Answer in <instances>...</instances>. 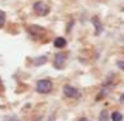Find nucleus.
Masks as SVG:
<instances>
[{
	"instance_id": "obj_16",
	"label": "nucleus",
	"mask_w": 124,
	"mask_h": 121,
	"mask_svg": "<svg viewBox=\"0 0 124 121\" xmlns=\"http://www.w3.org/2000/svg\"><path fill=\"white\" fill-rule=\"evenodd\" d=\"M48 121H54V118H49V120Z\"/></svg>"
},
{
	"instance_id": "obj_1",
	"label": "nucleus",
	"mask_w": 124,
	"mask_h": 121,
	"mask_svg": "<svg viewBox=\"0 0 124 121\" xmlns=\"http://www.w3.org/2000/svg\"><path fill=\"white\" fill-rule=\"evenodd\" d=\"M51 89H52V83L49 80L43 78V80H39L36 83V91L39 93H48V92H51Z\"/></svg>"
},
{
	"instance_id": "obj_7",
	"label": "nucleus",
	"mask_w": 124,
	"mask_h": 121,
	"mask_svg": "<svg viewBox=\"0 0 124 121\" xmlns=\"http://www.w3.org/2000/svg\"><path fill=\"white\" fill-rule=\"evenodd\" d=\"M111 118H112V121H123V116L119 112H113L112 116H111Z\"/></svg>"
},
{
	"instance_id": "obj_8",
	"label": "nucleus",
	"mask_w": 124,
	"mask_h": 121,
	"mask_svg": "<svg viewBox=\"0 0 124 121\" xmlns=\"http://www.w3.org/2000/svg\"><path fill=\"white\" fill-rule=\"evenodd\" d=\"M46 61H47V57L46 56H40L39 59L33 60V64H35V65H41V64H44Z\"/></svg>"
},
{
	"instance_id": "obj_2",
	"label": "nucleus",
	"mask_w": 124,
	"mask_h": 121,
	"mask_svg": "<svg viewBox=\"0 0 124 121\" xmlns=\"http://www.w3.org/2000/svg\"><path fill=\"white\" fill-rule=\"evenodd\" d=\"M33 11H35L39 16H44V15L48 14L49 8L46 3H43V1H36V3L33 4Z\"/></svg>"
},
{
	"instance_id": "obj_13",
	"label": "nucleus",
	"mask_w": 124,
	"mask_h": 121,
	"mask_svg": "<svg viewBox=\"0 0 124 121\" xmlns=\"http://www.w3.org/2000/svg\"><path fill=\"white\" fill-rule=\"evenodd\" d=\"M3 92V84H1V80H0V93Z\"/></svg>"
},
{
	"instance_id": "obj_9",
	"label": "nucleus",
	"mask_w": 124,
	"mask_h": 121,
	"mask_svg": "<svg viewBox=\"0 0 124 121\" xmlns=\"http://www.w3.org/2000/svg\"><path fill=\"white\" fill-rule=\"evenodd\" d=\"M4 24H6V12L0 9V28H3Z\"/></svg>"
},
{
	"instance_id": "obj_3",
	"label": "nucleus",
	"mask_w": 124,
	"mask_h": 121,
	"mask_svg": "<svg viewBox=\"0 0 124 121\" xmlns=\"http://www.w3.org/2000/svg\"><path fill=\"white\" fill-rule=\"evenodd\" d=\"M63 92H64V94L67 97H73V99H76V97H79L80 94H79V91L76 88H73V86L71 85H64V88H63Z\"/></svg>"
},
{
	"instance_id": "obj_10",
	"label": "nucleus",
	"mask_w": 124,
	"mask_h": 121,
	"mask_svg": "<svg viewBox=\"0 0 124 121\" xmlns=\"http://www.w3.org/2000/svg\"><path fill=\"white\" fill-rule=\"evenodd\" d=\"M100 121H108V112L107 110H103L100 113Z\"/></svg>"
},
{
	"instance_id": "obj_6",
	"label": "nucleus",
	"mask_w": 124,
	"mask_h": 121,
	"mask_svg": "<svg viewBox=\"0 0 124 121\" xmlns=\"http://www.w3.org/2000/svg\"><path fill=\"white\" fill-rule=\"evenodd\" d=\"M92 21L95 23V27H96V35H99L100 32H101V24H100V21H99V19H97V17H93V19H92Z\"/></svg>"
},
{
	"instance_id": "obj_4",
	"label": "nucleus",
	"mask_w": 124,
	"mask_h": 121,
	"mask_svg": "<svg viewBox=\"0 0 124 121\" xmlns=\"http://www.w3.org/2000/svg\"><path fill=\"white\" fill-rule=\"evenodd\" d=\"M64 63H65V56L62 53L56 55L55 56V60H54V65L57 68V69H62L63 67H64Z\"/></svg>"
},
{
	"instance_id": "obj_14",
	"label": "nucleus",
	"mask_w": 124,
	"mask_h": 121,
	"mask_svg": "<svg viewBox=\"0 0 124 121\" xmlns=\"http://www.w3.org/2000/svg\"><path fill=\"white\" fill-rule=\"evenodd\" d=\"M80 121H89V120H87V118H81Z\"/></svg>"
},
{
	"instance_id": "obj_5",
	"label": "nucleus",
	"mask_w": 124,
	"mask_h": 121,
	"mask_svg": "<svg viewBox=\"0 0 124 121\" xmlns=\"http://www.w3.org/2000/svg\"><path fill=\"white\" fill-rule=\"evenodd\" d=\"M54 45L56 47V48H64V47L67 45V40H65L64 37H56L54 40Z\"/></svg>"
},
{
	"instance_id": "obj_12",
	"label": "nucleus",
	"mask_w": 124,
	"mask_h": 121,
	"mask_svg": "<svg viewBox=\"0 0 124 121\" xmlns=\"http://www.w3.org/2000/svg\"><path fill=\"white\" fill-rule=\"evenodd\" d=\"M117 67L120 69H124V61H117Z\"/></svg>"
},
{
	"instance_id": "obj_15",
	"label": "nucleus",
	"mask_w": 124,
	"mask_h": 121,
	"mask_svg": "<svg viewBox=\"0 0 124 121\" xmlns=\"http://www.w3.org/2000/svg\"><path fill=\"white\" fill-rule=\"evenodd\" d=\"M123 101H124V94L121 96V102H123Z\"/></svg>"
},
{
	"instance_id": "obj_11",
	"label": "nucleus",
	"mask_w": 124,
	"mask_h": 121,
	"mask_svg": "<svg viewBox=\"0 0 124 121\" xmlns=\"http://www.w3.org/2000/svg\"><path fill=\"white\" fill-rule=\"evenodd\" d=\"M3 121H19V118H17L16 116H8V117H6Z\"/></svg>"
}]
</instances>
